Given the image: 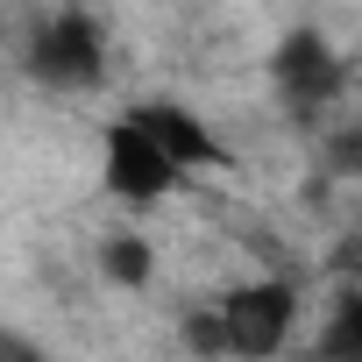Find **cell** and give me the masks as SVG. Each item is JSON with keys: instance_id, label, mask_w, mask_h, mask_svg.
<instances>
[{"instance_id": "obj_3", "label": "cell", "mask_w": 362, "mask_h": 362, "mask_svg": "<svg viewBox=\"0 0 362 362\" xmlns=\"http://www.w3.org/2000/svg\"><path fill=\"white\" fill-rule=\"evenodd\" d=\"M214 313H221V327H228V355H242V362H270V355L291 341L298 291H291L284 277H256V284H235Z\"/></svg>"}, {"instance_id": "obj_7", "label": "cell", "mask_w": 362, "mask_h": 362, "mask_svg": "<svg viewBox=\"0 0 362 362\" xmlns=\"http://www.w3.org/2000/svg\"><path fill=\"white\" fill-rule=\"evenodd\" d=\"M100 277L121 284V291H142V284L156 277V249H149L142 235H107V242H100Z\"/></svg>"}, {"instance_id": "obj_4", "label": "cell", "mask_w": 362, "mask_h": 362, "mask_svg": "<svg viewBox=\"0 0 362 362\" xmlns=\"http://www.w3.org/2000/svg\"><path fill=\"white\" fill-rule=\"evenodd\" d=\"M100 177H107L114 199H163V192L185 185V170H170V163L156 156V142H149L128 114L107 121V135H100Z\"/></svg>"}, {"instance_id": "obj_11", "label": "cell", "mask_w": 362, "mask_h": 362, "mask_svg": "<svg viewBox=\"0 0 362 362\" xmlns=\"http://www.w3.org/2000/svg\"><path fill=\"white\" fill-rule=\"evenodd\" d=\"M327 163L334 170H362V135H334L327 142Z\"/></svg>"}, {"instance_id": "obj_2", "label": "cell", "mask_w": 362, "mask_h": 362, "mask_svg": "<svg viewBox=\"0 0 362 362\" xmlns=\"http://www.w3.org/2000/svg\"><path fill=\"white\" fill-rule=\"evenodd\" d=\"M270 86H277V100H284L291 121H320L341 100L348 71H341V57H334V43L320 29H284L277 50H270Z\"/></svg>"}, {"instance_id": "obj_6", "label": "cell", "mask_w": 362, "mask_h": 362, "mask_svg": "<svg viewBox=\"0 0 362 362\" xmlns=\"http://www.w3.org/2000/svg\"><path fill=\"white\" fill-rule=\"evenodd\" d=\"M320 362H362V284L334 291V313L320 327Z\"/></svg>"}, {"instance_id": "obj_8", "label": "cell", "mask_w": 362, "mask_h": 362, "mask_svg": "<svg viewBox=\"0 0 362 362\" xmlns=\"http://www.w3.org/2000/svg\"><path fill=\"white\" fill-rule=\"evenodd\" d=\"M185 348H192V355H228V327H221V313H214V305L185 313Z\"/></svg>"}, {"instance_id": "obj_1", "label": "cell", "mask_w": 362, "mask_h": 362, "mask_svg": "<svg viewBox=\"0 0 362 362\" xmlns=\"http://www.w3.org/2000/svg\"><path fill=\"white\" fill-rule=\"evenodd\" d=\"M22 64H29V78H43V86H57V93H86V86H100V71H107V36H100L93 15L64 8V15H50V22L29 29Z\"/></svg>"}, {"instance_id": "obj_9", "label": "cell", "mask_w": 362, "mask_h": 362, "mask_svg": "<svg viewBox=\"0 0 362 362\" xmlns=\"http://www.w3.org/2000/svg\"><path fill=\"white\" fill-rule=\"evenodd\" d=\"M327 270H334L341 284H362V235H341L334 256H327Z\"/></svg>"}, {"instance_id": "obj_10", "label": "cell", "mask_w": 362, "mask_h": 362, "mask_svg": "<svg viewBox=\"0 0 362 362\" xmlns=\"http://www.w3.org/2000/svg\"><path fill=\"white\" fill-rule=\"evenodd\" d=\"M0 362H50L29 334H15V327H0Z\"/></svg>"}, {"instance_id": "obj_5", "label": "cell", "mask_w": 362, "mask_h": 362, "mask_svg": "<svg viewBox=\"0 0 362 362\" xmlns=\"http://www.w3.org/2000/svg\"><path fill=\"white\" fill-rule=\"evenodd\" d=\"M128 121L156 142V156H163L170 170H185V177H192V170H228V163H235V156L221 149V135H214L192 107H177V100H142V107H128Z\"/></svg>"}]
</instances>
